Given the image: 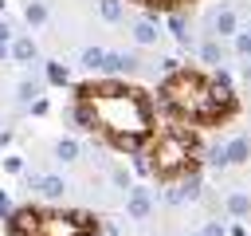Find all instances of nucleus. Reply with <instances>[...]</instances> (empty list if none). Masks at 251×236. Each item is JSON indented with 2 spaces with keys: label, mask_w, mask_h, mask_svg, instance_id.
<instances>
[{
  "label": "nucleus",
  "mask_w": 251,
  "mask_h": 236,
  "mask_svg": "<svg viewBox=\"0 0 251 236\" xmlns=\"http://www.w3.org/2000/svg\"><path fill=\"white\" fill-rule=\"evenodd\" d=\"M75 94H78V102H86V106L94 110V122H98V130H102L110 142H122V138H149L153 102H149L137 87L82 83Z\"/></svg>",
  "instance_id": "f257e3e1"
},
{
  "label": "nucleus",
  "mask_w": 251,
  "mask_h": 236,
  "mask_svg": "<svg viewBox=\"0 0 251 236\" xmlns=\"http://www.w3.org/2000/svg\"><path fill=\"white\" fill-rule=\"evenodd\" d=\"M161 106L176 118H192V122H216L224 118L235 98L227 87V75L220 79H204L196 71H173L161 83Z\"/></svg>",
  "instance_id": "f03ea898"
},
{
  "label": "nucleus",
  "mask_w": 251,
  "mask_h": 236,
  "mask_svg": "<svg viewBox=\"0 0 251 236\" xmlns=\"http://www.w3.org/2000/svg\"><path fill=\"white\" fill-rule=\"evenodd\" d=\"M145 157H149V169H153L157 177H176V173H184L188 161L196 157V138H192L188 130H180V126H169L165 134L149 138Z\"/></svg>",
  "instance_id": "7ed1b4c3"
},
{
  "label": "nucleus",
  "mask_w": 251,
  "mask_h": 236,
  "mask_svg": "<svg viewBox=\"0 0 251 236\" xmlns=\"http://www.w3.org/2000/svg\"><path fill=\"white\" fill-rule=\"evenodd\" d=\"M90 212H39V224L31 236H78V228H90Z\"/></svg>",
  "instance_id": "20e7f679"
},
{
  "label": "nucleus",
  "mask_w": 251,
  "mask_h": 236,
  "mask_svg": "<svg viewBox=\"0 0 251 236\" xmlns=\"http://www.w3.org/2000/svg\"><path fill=\"white\" fill-rule=\"evenodd\" d=\"M102 71L106 75H133V71H141V59L137 55H122V51H106Z\"/></svg>",
  "instance_id": "39448f33"
},
{
  "label": "nucleus",
  "mask_w": 251,
  "mask_h": 236,
  "mask_svg": "<svg viewBox=\"0 0 251 236\" xmlns=\"http://www.w3.org/2000/svg\"><path fill=\"white\" fill-rule=\"evenodd\" d=\"M208 28H212L216 35H227V31H235V12H231V8H220V12L208 20Z\"/></svg>",
  "instance_id": "423d86ee"
},
{
  "label": "nucleus",
  "mask_w": 251,
  "mask_h": 236,
  "mask_svg": "<svg viewBox=\"0 0 251 236\" xmlns=\"http://www.w3.org/2000/svg\"><path fill=\"white\" fill-rule=\"evenodd\" d=\"M157 35H161V31H157V24H153V20H137V24H133V39H137L141 47L157 43Z\"/></svg>",
  "instance_id": "0eeeda50"
},
{
  "label": "nucleus",
  "mask_w": 251,
  "mask_h": 236,
  "mask_svg": "<svg viewBox=\"0 0 251 236\" xmlns=\"http://www.w3.org/2000/svg\"><path fill=\"white\" fill-rule=\"evenodd\" d=\"M251 157V142L247 138H235L231 146H227V165H239V161H247Z\"/></svg>",
  "instance_id": "6e6552de"
},
{
  "label": "nucleus",
  "mask_w": 251,
  "mask_h": 236,
  "mask_svg": "<svg viewBox=\"0 0 251 236\" xmlns=\"http://www.w3.org/2000/svg\"><path fill=\"white\" fill-rule=\"evenodd\" d=\"M35 189H39L43 197H51V201H55V197H63V193H67V181H63V177H39V185H35Z\"/></svg>",
  "instance_id": "1a4fd4ad"
},
{
  "label": "nucleus",
  "mask_w": 251,
  "mask_h": 236,
  "mask_svg": "<svg viewBox=\"0 0 251 236\" xmlns=\"http://www.w3.org/2000/svg\"><path fill=\"white\" fill-rule=\"evenodd\" d=\"M129 216H133V220H145V216H149V197H145V189H133V197H129Z\"/></svg>",
  "instance_id": "9d476101"
},
{
  "label": "nucleus",
  "mask_w": 251,
  "mask_h": 236,
  "mask_svg": "<svg viewBox=\"0 0 251 236\" xmlns=\"http://www.w3.org/2000/svg\"><path fill=\"white\" fill-rule=\"evenodd\" d=\"M12 55H16L20 63H27V59H35V43H31V39L24 35V39H16V43H12Z\"/></svg>",
  "instance_id": "9b49d317"
},
{
  "label": "nucleus",
  "mask_w": 251,
  "mask_h": 236,
  "mask_svg": "<svg viewBox=\"0 0 251 236\" xmlns=\"http://www.w3.org/2000/svg\"><path fill=\"white\" fill-rule=\"evenodd\" d=\"M24 16H27V24H35V28H39V24H47V8H43L39 0H31V4L24 8Z\"/></svg>",
  "instance_id": "f8f14e48"
},
{
  "label": "nucleus",
  "mask_w": 251,
  "mask_h": 236,
  "mask_svg": "<svg viewBox=\"0 0 251 236\" xmlns=\"http://www.w3.org/2000/svg\"><path fill=\"white\" fill-rule=\"evenodd\" d=\"M102 59H106L102 47H86L82 51V67H90V71H102Z\"/></svg>",
  "instance_id": "ddd939ff"
},
{
  "label": "nucleus",
  "mask_w": 251,
  "mask_h": 236,
  "mask_svg": "<svg viewBox=\"0 0 251 236\" xmlns=\"http://www.w3.org/2000/svg\"><path fill=\"white\" fill-rule=\"evenodd\" d=\"M55 157H59V161H75V157H78V146H75L71 138H63V142H55Z\"/></svg>",
  "instance_id": "4468645a"
},
{
  "label": "nucleus",
  "mask_w": 251,
  "mask_h": 236,
  "mask_svg": "<svg viewBox=\"0 0 251 236\" xmlns=\"http://www.w3.org/2000/svg\"><path fill=\"white\" fill-rule=\"evenodd\" d=\"M227 212H235V216H247V212H251V201H247L243 193H231V197H227Z\"/></svg>",
  "instance_id": "2eb2a0df"
},
{
  "label": "nucleus",
  "mask_w": 251,
  "mask_h": 236,
  "mask_svg": "<svg viewBox=\"0 0 251 236\" xmlns=\"http://www.w3.org/2000/svg\"><path fill=\"white\" fill-rule=\"evenodd\" d=\"M98 12H102V20H110V24H118V20H122V4H118V0H102V4H98Z\"/></svg>",
  "instance_id": "dca6fc26"
},
{
  "label": "nucleus",
  "mask_w": 251,
  "mask_h": 236,
  "mask_svg": "<svg viewBox=\"0 0 251 236\" xmlns=\"http://www.w3.org/2000/svg\"><path fill=\"white\" fill-rule=\"evenodd\" d=\"M169 28H173V35H176L180 43H188V39H192V35H188V24H184V16H173V20H169Z\"/></svg>",
  "instance_id": "f3484780"
},
{
  "label": "nucleus",
  "mask_w": 251,
  "mask_h": 236,
  "mask_svg": "<svg viewBox=\"0 0 251 236\" xmlns=\"http://www.w3.org/2000/svg\"><path fill=\"white\" fill-rule=\"evenodd\" d=\"M200 55H204V63H220V55H224V51H220V43H216V39H208V43L200 47Z\"/></svg>",
  "instance_id": "a211bd4d"
},
{
  "label": "nucleus",
  "mask_w": 251,
  "mask_h": 236,
  "mask_svg": "<svg viewBox=\"0 0 251 236\" xmlns=\"http://www.w3.org/2000/svg\"><path fill=\"white\" fill-rule=\"evenodd\" d=\"M47 79H51V83H67V67L51 63V67H47Z\"/></svg>",
  "instance_id": "6ab92c4d"
},
{
  "label": "nucleus",
  "mask_w": 251,
  "mask_h": 236,
  "mask_svg": "<svg viewBox=\"0 0 251 236\" xmlns=\"http://www.w3.org/2000/svg\"><path fill=\"white\" fill-rule=\"evenodd\" d=\"M235 51H239V55H251V35H239V39H235Z\"/></svg>",
  "instance_id": "aec40b11"
},
{
  "label": "nucleus",
  "mask_w": 251,
  "mask_h": 236,
  "mask_svg": "<svg viewBox=\"0 0 251 236\" xmlns=\"http://www.w3.org/2000/svg\"><path fill=\"white\" fill-rule=\"evenodd\" d=\"M204 236H227V232H224V224H216V220H212V224L204 228Z\"/></svg>",
  "instance_id": "412c9836"
},
{
  "label": "nucleus",
  "mask_w": 251,
  "mask_h": 236,
  "mask_svg": "<svg viewBox=\"0 0 251 236\" xmlns=\"http://www.w3.org/2000/svg\"><path fill=\"white\" fill-rule=\"evenodd\" d=\"M0 216H12V201H8V193H0Z\"/></svg>",
  "instance_id": "4be33fe9"
},
{
  "label": "nucleus",
  "mask_w": 251,
  "mask_h": 236,
  "mask_svg": "<svg viewBox=\"0 0 251 236\" xmlns=\"http://www.w3.org/2000/svg\"><path fill=\"white\" fill-rule=\"evenodd\" d=\"M35 94V83H20V98H31Z\"/></svg>",
  "instance_id": "5701e85b"
},
{
  "label": "nucleus",
  "mask_w": 251,
  "mask_h": 236,
  "mask_svg": "<svg viewBox=\"0 0 251 236\" xmlns=\"http://www.w3.org/2000/svg\"><path fill=\"white\" fill-rule=\"evenodd\" d=\"M20 165H24L20 157H4V169H12V173H20Z\"/></svg>",
  "instance_id": "b1692460"
},
{
  "label": "nucleus",
  "mask_w": 251,
  "mask_h": 236,
  "mask_svg": "<svg viewBox=\"0 0 251 236\" xmlns=\"http://www.w3.org/2000/svg\"><path fill=\"white\" fill-rule=\"evenodd\" d=\"M114 185H129V173L126 169H114Z\"/></svg>",
  "instance_id": "393cba45"
},
{
  "label": "nucleus",
  "mask_w": 251,
  "mask_h": 236,
  "mask_svg": "<svg viewBox=\"0 0 251 236\" xmlns=\"http://www.w3.org/2000/svg\"><path fill=\"white\" fill-rule=\"evenodd\" d=\"M8 35H12V28H8L4 20H0V43H8Z\"/></svg>",
  "instance_id": "a878e982"
},
{
  "label": "nucleus",
  "mask_w": 251,
  "mask_h": 236,
  "mask_svg": "<svg viewBox=\"0 0 251 236\" xmlns=\"http://www.w3.org/2000/svg\"><path fill=\"white\" fill-rule=\"evenodd\" d=\"M4 55H8V43H0V63H4Z\"/></svg>",
  "instance_id": "bb28decb"
}]
</instances>
